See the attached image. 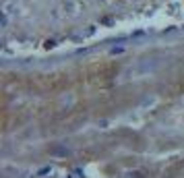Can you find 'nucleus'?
<instances>
[{
    "label": "nucleus",
    "instance_id": "1",
    "mask_svg": "<svg viewBox=\"0 0 184 178\" xmlns=\"http://www.w3.org/2000/svg\"><path fill=\"white\" fill-rule=\"evenodd\" d=\"M178 4L184 0H2V27L54 42Z\"/></svg>",
    "mask_w": 184,
    "mask_h": 178
},
{
    "label": "nucleus",
    "instance_id": "2",
    "mask_svg": "<svg viewBox=\"0 0 184 178\" xmlns=\"http://www.w3.org/2000/svg\"><path fill=\"white\" fill-rule=\"evenodd\" d=\"M48 172H50V168H42V170H39V176H44V174H48Z\"/></svg>",
    "mask_w": 184,
    "mask_h": 178
}]
</instances>
